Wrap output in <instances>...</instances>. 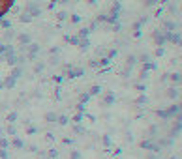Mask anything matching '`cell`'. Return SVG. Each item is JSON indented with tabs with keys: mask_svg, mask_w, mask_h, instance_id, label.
Here are the masks:
<instances>
[{
	"mask_svg": "<svg viewBox=\"0 0 182 159\" xmlns=\"http://www.w3.org/2000/svg\"><path fill=\"white\" fill-rule=\"evenodd\" d=\"M0 24H2V19H0Z\"/></svg>",
	"mask_w": 182,
	"mask_h": 159,
	"instance_id": "cell-2",
	"label": "cell"
},
{
	"mask_svg": "<svg viewBox=\"0 0 182 159\" xmlns=\"http://www.w3.org/2000/svg\"><path fill=\"white\" fill-rule=\"evenodd\" d=\"M13 2H15V0H0V19L9 11V7L13 6Z\"/></svg>",
	"mask_w": 182,
	"mask_h": 159,
	"instance_id": "cell-1",
	"label": "cell"
}]
</instances>
